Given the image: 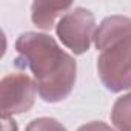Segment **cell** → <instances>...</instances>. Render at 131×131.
Returning <instances> with one entry per match:
<instances>
[{"label": "cell", "mask_w": 131, "mask_h": 131, "mask_svg": "<svg viewBox=\"0 0 131 131\" xmlns=\"http://www.w3.org/2000/svg\"><path fill=\"white\" fill-rule=\"evenodd\" d=\"M37 86L25 73H11L0 80V114L2 119L28 113L36 103Z\"/></svg>", "instance_id": "4"}, {"label": "cell", "mask_w": 131, "mask_h": 131, "mask_svg": "<svg viewBox=\"0 0 131 131\" xmlns=\"http://www.w3.org/2000/svg\"><path fill=\"white\" fill-rule=\"evenodd\" d=\"M110 117L117 131H131V91L116 99Z\"/></svg>", "instance_id": "7"}, {"label": "cell", "mask_w": 131, "mask_h": 131, "mask_svg": "<svg viewBox=\"0 0 131 131\" xmlns=\"http://www.w3.org/2000/svg\"><path fill=\"white\" fill-rule=\"evenodd\" d=\"M71 8H74L73 2H34L31 5V22L42 31H51Z\"/></svg>", "instance_id": "6"}, {"label": "cell", "mask_w": 131, "mask_h": 131, "mask_svg": "<svg viewBox=\"0 0 131 131\" xmlns=\"http://www.w3.org/2000/svg\"><path fill=\"white\" fill-rule=\"evenodd\" d=\"M97 74L102 85L111 93L131 88V37H126L97 57Z\"/></svg>", "instance_id": "2"}, {"label": "cell", "mask_w": 131, "mask_h": 131, "mask_svg": "<svg viewBox=\"0 0 131 131\" xmlns=\"http://www.w3.org/2000/svg\"><path fill=\"white\" fill-rule=\"evenodd\" d=\"M25 131H68L62 122H59L54 117H37L32 119Z\"/></svg>", "instance_id": "8"}, {"label": "cell", "mask_w": 131, "mask_h": 131, "mask_svg": "<svg viewBox=\"0 0 131 131\" xmlns=\"http://www.w3.org/2000/svg\"><path fill=\"white\" fill-rule=\"evenodd\" d=\"M77 131H116V129L102 120H93V122H88V123H83L82 126H79Z\"/></svg>", "instance_id": "9"}, {"label": "cell", "mask_w": 131, "mask_h": 131, "mask_svg": "<svg viewBox=\"0 0 131 131\" xmlns=\"http://www.w3.org/2000/svg\"><path fill=\"white\" fill-rule=\"evenodd\" d=\"M2 131H19V126H17V122L13 119V117H8V119H2Z\"/></svg>", "instance_id": "10"}, {"label": "cell", "mask_w": 131, "mask_h": 131, "mask_svg": "<svg viewBox=\"0 0 131 131\" xmlns=\"http://www.w3.org/2000/svg\"><path fill=\"white\" fill-rule=\"evenodd\" d=\"M96 29L94 14L83 6L71 8L56 25L59 40L76 56H82L90 49Z\"/></svg>", "instance_id": "3"}, {"label": "cell", "mask_w": 131, "mask_h": 131, "mask_svg": "<svg viewBox=\"0 0 131 131\" xmlns=\"http://www.w3.org/2000/svg\"><path fill=\"white\" fill-rule=\"evenodd\" d=\"M131 37V17L114 14L105 17L94 32V46L97 51H103L111 45Z\"/></svg>", "instance_id": "5"}, {"label": "cell", "mask_w": 131, "mask_h": 131, "mask_svg": "<svg viewBox=\"0 0 131 131\" xmlns=\"http://www.w3.org/2000/svg\"><path fill=\"white\" fill-rule=\"evenodd\" d=\"M14 65L29 70L34 76L37 94L46 103H59L74 90L77 62L46 32L26 31L16 40Z\"/></svg>", "instance_id": "1"}]
</instances>
